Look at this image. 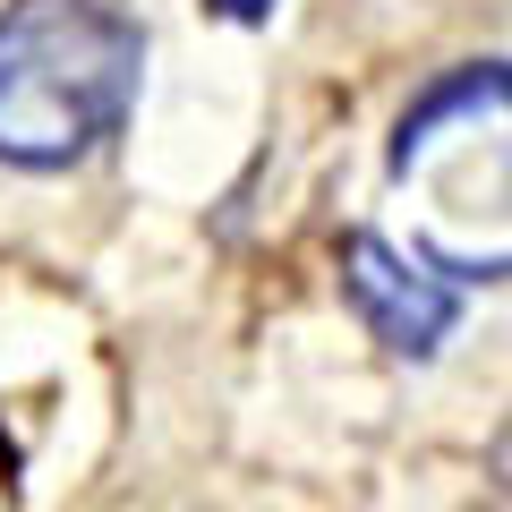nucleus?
Returning <instances> with one entry per match:
<instances>
[{"mask_svg":"<svg viewBox=\"0 0 512 512\" xmlns=\"http://www.w3.org/2000/svg\"><path fill=\"white\" fill-rule=\"evenodd\" d=\"M487 103H512V60H478V69H453L427 103L402 111V128H393V171H410L427 154V137H436L444 120H461V111H487Z\"/></svg>","mask_w":512,"mask_h":512,"instance_id":"obj_3","label":"nucleus"},{"mask_svg":"<svg viewBox=\"0 0 512 512\" xmlns=\"http://www.w3.org/2000/svg\"><path fill=\"white\" fill-rule=\"evenodd\" d=\"M222 18H239V26H256V18H274V0H214Z\"/></svg>","mask_w":512,"mask_h":512,"instance_id":"obj_4","label":"nucleus"},{"mask_svg":"<svg viewBox=\"0 0 512 512\" xmlns=\"http://www.w3.org/2000/svg\"><path fill=\"white\" fill-rule=\"evenodd\" d=\"M146 26L111 0H9L0 9V163L69 171L137 111Z\"/></svg>","mask_w":512,"mask_h":512,"instance_id":"obj_1","label":"nucleus"},{"mask_svg":"<svg viewBox=\"0 0 512 512\" xmlns=\"http://www.w3.org/2000/svg\"><path fill=\"white\" fill-rule=\"evenodd\" d=\"M342 291H350V308H359V325L376 333L393 359H427V350L453 333V316H461V282L427 274L419 256H402L376 231L342 239Z\"/></svg>","mask_w":512,"mask_h":512,"instance_id":"obj_2","label":"nucleus"}]
</instances>
